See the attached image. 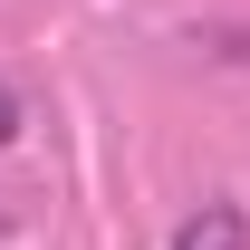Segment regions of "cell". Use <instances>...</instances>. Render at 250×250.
<instances>
[{
	"mask_svg": "<svg viewBox=\"0 0 250 250\" xmlns=\"http://www.w3.org/2000/svg\"><path fill=\"white\" fill-rule=\"evenodd\" d=\"M20 135H29V96L0 77V145H20Z\"/></svg>",
	"mask_w": 250,
	"mask_h": 250,
	"instance_id": "cell-2",
	"label": "cell"
},
{
	"mask_svg": "<svg viewBox=\"0 0 250 250\" xmlns=\"http://www.w3.org/2000/svg\"><path fill=\"white\" fill-rule=\"evenodd\" d=\"M164 250H250V212H241V202H192Z\"/></svg>",
	"mask_w": 250,
	"mask_h": 250,
	"instance_id": "cell-1",
	"label": "cell"
}]
</instances>
